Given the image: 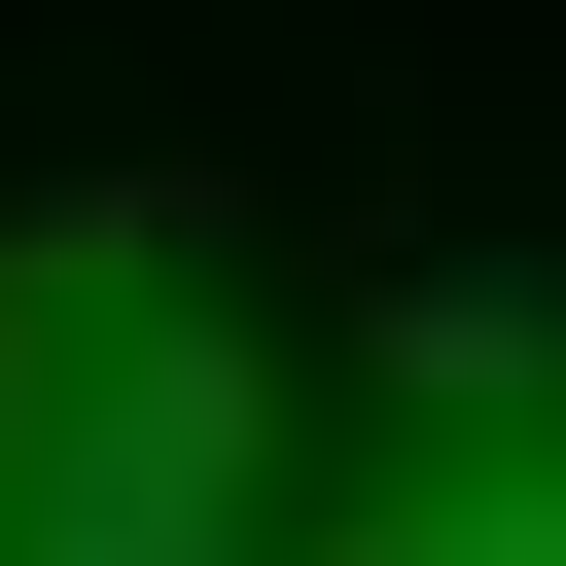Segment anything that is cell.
I'll list each match as a JSON object with an SVG mask.
<instances>
[{
	"instance_id": "obj_1",
	"label": "cell",
	"mask_w": 566,
	"mask_h": 566,
	"mask_svg": "<svg viewBox=\"0 0 566 566\" xmlns=\"http://www.w3.org/2000/svg\"><path fill=\"white\" fill-rule=\"evenodd\" d=\"M0 566H566V424H318L283 354H142L0 424Z\"/></svg>"
}]
</instances>
